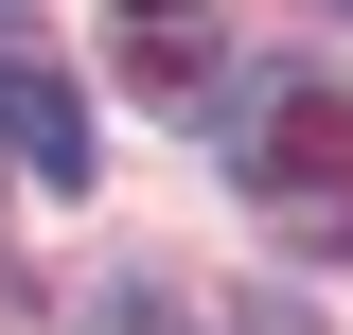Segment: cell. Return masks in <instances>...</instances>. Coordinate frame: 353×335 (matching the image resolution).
I'll list each match as a JSON object with an SVG mask.
<instances>
[{"mask_svg":"<svg viewBox=\"0 0 353 335\" xmlns=\"http://www.w3.org/2000/svg\"><path fill=\"white\" fill-rule=\"evenodd\" d=\"M248 194L301 212V230H353V106L301 71H265V124H248Z\"/></svg>","mask_w":353,"mask_h":335,"instance_id":"1","label":"cell"},{"mask_svg":"<svg viewBox=\"0 0 353 335\" xmlns=\"http://www.w3.org/2000/svg\"><path fill=\"white\" fill-rule=\"evenodd\" d=\"M106 53H124L141 88H212L230 36H212V0H106Z\"/></svg>","mask_w":353,"mask_h":335,"instance_id":"2","label":"cell"},{"mask_svg":"<svg viewBox=\"0 0 353 335\" xmlns=\"http://www.w3.org/2000/svg\"><path fill=\"white\" fill-rule=\"evenodd\" d=\"M0 141H18V176H53V194L88 176V106L36 71V53H0Z\"/></svg>","mask_w":353,"mask_h":335,"instance_id":"3","label":"cell"},{"mask_svg":"<svg viewBox=\"0 0 353 335\" xmlns=\"http://www.w3.org/2000/svg\"><path fill=\"white\" fill-rule=\"evenodd\" d=\"M248 335H301V318H283V300H265V318H248Z\"/></svg>","mask_w":353,"mask_h":335,"instance_id":"4","label":"cell"},{"mask_svg":"<svg viewBox=\"0 0 353 335\" xmlns=\"http://www.w3.org/2000/svg\"><path fill=\"white\" fill-rule=\"evenodd\" d=\"M0 18H18V0H0Z\"/></svg>","mask_w":353,"mask_h":335,"instance_id":"5","label":"cell"},{"mask_svg":"<svg viewBox=\"0 0 353 335\" xmlns=\"http://www.w3.org/2000/svg\"><path fill=\"white\" fill-rule=\"evenodd\" d=\"M336 18H353V0H336Z\"/></svg>","mask_w":353,"mask_h":335,"instance_id":"6","label":"cell"}]
</instances>
